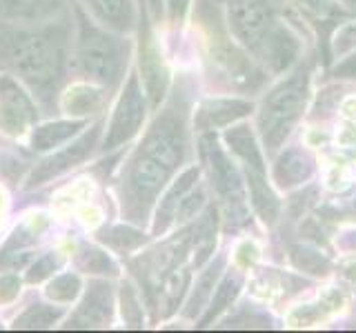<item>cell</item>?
Instances as JSON below:
<instances>
[{
    "mask_svg": "<svg viewBox=\"0 0 356 333\" xmlns=\"http://www.w3.org/2000/svg\"><path fill=\"white\" fill-rule=\"evenodd\" d=\"M189 96L178 85L163 111L125 160L116 180L120 214L131 225H145L161 191L181 169L189 151Z\"/></svg>",
    "mask_w": 356,
    "mask_h": 333,
    "instance_id": "obj_1",
    "label": "cell"
},
{
    "mask_svg": "<svg viewBox=\"0 0 356 333\" xmlns=\"http://www.w3.org/2000/svg\"><path fill=\"white\" fill-rule=\"evenodd\" d=\"M74 11L44 22L0 20V69L29 89L42 114L58 109L72 65Z\"/></svg>",
    "mask_w": 356,
    "mask_h": 333,
    "instance_id": "obj_2",
    "label": "cell"
},
{
    "mask_svg": "<svg viewBox=\"0 0 356 333\" xmlns=\"http://www.w3.org/2000/svg\"><path fill=\"white\" fill-rule=\"evenodd\" d=\"M227 20L234 38L272 74H281L298 60L300 40L278 18L270 0H227Z\"/></svg>",
    "mask_w": 356,
    "mask_h": 333,
    "instance_id": "obj_3",
    "label": "cell"
},
{
    "mask_svg": "<svg viewBox=\"0 0 356 333\" xmlns=\"http://www.w3.org/2000/svg\"><path fill=\"white\" fill-rule=\"evenodd\" d=\"M74 44H72V67L87 83L105 87L107 92H116L120 87L129 62L131 42L125 33L105 29L103 25L74 3Z\"/></svg>",
    "mask_w": 356,
    "mask_h": 333,
    "instance_id": "obj_4",
    "label": "cell"
},
{
    "mask_svg": "<svg viewBox=\"0 0 356 333\" xmlns=\"http://www.w3.org/2000/svg\"><path fill=\"white\" fill-rule=\"evenodd\" d=\"M196 20L203 29V42L211 74L238 89H259L265 74L227 36L225 22L211 0H196Z\"/></svg>",
    "mask_w": 356,
    "mask_h": 333,
    "instance_id": "obj_5",
    "label": "cell"
},
{
    "mask_svg": "<svg viewBox=\"0 0 356 333\" xmlns=\"http://www.w3.org/2000/svg\"><path fill=\"white\" fill-rule=\"evenodd\" d=\"M309 76L312 65H300L265 96L259 114V129L267 151L281 147L298 118L303 116L309 98Z\"/></svg>",
    "mask_w": 356,
    "mask_h": 333,
    "instance_id": "obj_6",
    "label": "cell"
},
{
    "mask_svg": "<svg viewBox=\"0 0 356 333\" xmlns=\"http://www.w3.org/2000/svg\"><path fill=\"white\" fill-rule=\"evenodd\" d=\"M200 155H203V160L207 164L211 187L218 194L222 211H225L227 227L229 229L243 227L250 218V209H248V196H245V187L238 169L234 166V162H229L227 153L218 147V142L211 133L200 138Z\"/></svg>",
    "mask_w": 356,
    "mask_h": 333,
    "instance_id": "obj_7",
    "label": "cell"
},
{
    "mask_svg": "<svg viewBox=\"0 0 356 333\" xmlns=\"http://www.w3.org/2000/svg\"><path fill=\"white\" fill-rule=\"evenodd\" d=\"M225 142L229 151L236 155L245 166V176H248V187L252 196V205L256 214L263 218V222H274L278 218V198L267 185L265 178V160L263 153L256 144L254 133L248 125H238L229 131H225Z\"/></svg>",
    "mask_w": 356,
    "mask_h": 333,
    "instance_id": "obj_8",
    "label": "cell"
},
{
    "mask_svg": "<svg viewBox=\"0 0 356 333\" xmlns=\"http://www.w3.org/2000/svg\"><path fill=\"white\" fill-rule=\"evenodd\" d=\"M147 105H149L147 96L143 94L140 87V76L136 71H131L118 96V103L114 107V114H111L103 144H100L103 153L122 147V144H127L136 136L145 122V116H147Z\"/></svg>",
    "mask_w": 356,
    "mask_h": 333,
    "instance_id": "obj_9",
    "label": "cell"
},
{
    "mask_svg": "<svg viewBox=\"0 0 356 333\" xmlns=\"http://www.w3.org/2000/svg\"><path fill=\"white\" fill-rule=\"evenodd\" d=\"M103 136V122H94L92 127H85L74 140L65 142L58 151L49 153L47 158H42L25 180V189H36L49 182L51 178H58L67 171L76 169L78 164H83L89 155L98 147V140Z\"/></svg>",
    "mask_w": 356,
    "mask_h": 333,
    "instance_id": "obj_10",
    "label": "cell"
},
{
    "mask_svg": "<svg viewBox=\"0 0 356 333\" xmlns=\"http://www.w3.org/2000/svg\"><path fill=\"white\" fill-rule=\"evenodd\" d=\"M38 105L29 89L11 74L0 76V133L9 138L25 136L38 122Z\"/></svg>",
    "mask_w": 356,
    "mask_h": 333,
    "instance_id": "obj_11",
    "label": "cell"
},
{
    "mask_svg": "<svg viewBox=\"0 0 356 333\" xmlns=\"http://www.w3.org/2000/svg\"><path fill=\"white\" fill-rule=\"evenodd\" d=\"M140 78L145 85V96H147V103L152 109H159V105L165 100L167 96V87H170V71L163 62V56L159 44H156L152 29L147 25V20H140Z\"/></svg>",
    "mask_w": 356,
    "mask_h": 333,
    "instance_id": "obj_12",
    "label": "cell"
},
{
    "mask_svg": "<svg viewBox=\"0 0 356 333\" xmlns=\"http://www.w3.org/2000/svg\"><path fill=\"white\" fill-rule=\"evenodd\" d=\"M114 318V289L107 280H89L81 305L76 307L65 329H103Z\"/></svg>",
    "mask_w": 356,
    "mask_h": 333,
    "instance_id": "obj_13",
    "label": "cell"
},
{
    "mask_svg": "<svg viewBox=\"0 0 356 333\" xmlns=\"http://www.w3.org/2000/svg\"><path fill=\"white\" fill-rule=\"evenodd\" d=\"M78 5L105 29L116 33H129L136 29L138 9L134 0H81Z\"/></svg>",
    "mask_w": 356,
    "mask_h": 333,
    "instance_id": "obj_14",
    "label": "cell"
},
{
    "mask_svg": "<svg viewBox=\"0 0 356 333\" xmlns=\"http://www.w3.org/2000/svg\"><path fill=\"white\" fill-rule=\"evenodd\" d=\"M72 0H0V20L44 22L72 11Z\"/></svg>",
    "mask_w": 356,
    "mask_h": 333,
    "instance_id": "obj_15",
    "label": "cell"
},
{
    "mask_svg": "<svg viewBox=\"0 0 356 333\" xmlns=\"http://www.w3.org/2000/svg\"><path fill=\"white\" fill-rule=\"evenodd\" d=\"M250 111H252V103H250V100H238V98H214V100H205V103L200 105L198 111H196L194 127L198 131L220 129V127L232 125V122H236L243 116H248Z\"/></svg>",
    "mask_w": 356,
    "mask_h": 333,
    "instance_id": "obj_16",
    "label": "cell"
},
{
    "mask_svg": "<svg viewBox=\"0 0 356 333\" xmlns=\"http://www.w3.org/2000/svg\"><path fill=\"white\" fill-rule=\"evenodd\" d=\"M89 122L85 118H70V120H51L44 125H33L31 129V149L44 153L56 147H63L65 142L76 138Z\"/></svg>",
    "mask_w": 356,
    "mask_h": 333,
    "instance_id": "obj_17",
    "label": "cell"
},
{
    "mask_svg": "<svg viewBox=\"0 0 356 333\" xmlns=\"http://www.w3.org/2000/svg\"><path fill=\"white\" fill-rule=\"evenodd\" d=\"M109 92L105 87L94 85V83H78L60 94V109L67 111L70 116H89L98 114L109 100Z\"/></svg>",
    "mask_w": 356,
    "mask_h": 333,
    "instance_id": "obj_18",
    "label": "cell"
},
{
    "mask_svg": "<svg viewBox=\"0 0 356 333\" xmlns=\"http://www.w3.org/2000/svg\"><path fill=\"white\" fill-rule=\"evenodd\" d=\"M198 173H200L198 166H192V169L183 171L181 176H178V180H174V185L165 191V196L161 198L159 211H156L154 236H161V233H165L167 227H170L172 222L176 220L178 205H181L183 196H185V194L189 191V189L194 187V182L198 180Z\"/></svg>",
    "mask_w": 356,
    "mask_h": 333,
    "instance_id": "obj_19",
    "label": "cell"
},
{
    "mask_svg": "<svg viewBox=\"0 0 356 333\" xmlns=\"http://www.w3.org/2000/svg\"><path fill=\"white\" fill-rule=\"evenodd\" d=\"M312 173H314V158L298 147L287 149L281 158L276 160V166H274V180L283 189L303 185L305 180H309Z\"/></svg>",
    "mask_w": 356,
    "mask_h": 333,
    "instance_id": "obj_20",
    "label": "cell"
},
{
    "mask_svg": "<svg viewBox=\"0 0 356 333\" xmlns=\"http://www.w3.org/2000/svg\"><path fill=\"white\" fill-rule=\"evenodd\" d=\"M222 264H225V258L220 255V258H216V262L209 264L205 269V273L198 278V282L192 289V296H189L187 305H185L187 318H196L200 311L209 305V298H211V293H214V287H216L220 271H222Z\"/></svg>",
    "mask_w": 356,
    "mask_h": 333,
    "instance_id": "obj_21",
    "label": "cell"
},
{
    "mask_svg": "<svg viewBox=\"0 0 356 333\" xmlns=\"http://www.w3.org/2000/svg\"><path fill=\"white\" fill-rule=\"evenodd\" d=\"M241 284H243V278L236 271H227L225 275L220 278L216 293H211V300H209V305H207V314L200 318V327L209 325V322L214 320V318H218L227 307H232V300L238 296Z\"/></svg>",
    "mask_w": 356,
    "mask_h": 333,
    "instance_id": "obj_22",
    "label": "cell"
},
{
    "mask_svg": "<svg viewBox=\"0 0 356 333\" xmlns=\"http://www.w3.org/2000/svg\"><path fill=\"white\" fill-rule=\"evenodd\" d=\"M74 264L78 271L94 273V275H116L118 273L116 262L111 260L103 249H98L89 242L78 244V251L74 255Z\"/></svg>",
    "mask_w": 356,
    "mask_h": 333,
    "instance_id": "obj_23",
    "label": "cell"
},
{
    "mask_svg": "<svg viewBox=\"0 0 356 333\" xmlns=\"http://www.w3.org/2000/svg\"><path fill=\"white\" fill-rule=\"evenodd\" d=\"M96 238L118 253H129L134 249H138L140 244H145V240H147V236H145L140 229L131 225H116V227L100 229L96 233Z\"/></svg>",
    "mask_w": 356,
    "mask_h": 333,
    "instance_id": "obj_24",
    "label": "cell"
},
{
    "mask_svg": "<svg viewBox=\"0 0 356 333\" xmlns=\"http://www.w3.org/2000/svg\"><path fill=\"white\" fill-rule=\"evenodd\" d=\"M65 316L63 307L54 305H31L14 320V329H51Z\"/></svg>",
    "mask_w": 356,
    "mask_h": 333,
    "instance_id": "obj_25",
    "label": "cell"
},
{
    "mask_svg": "<svg viewBox=\"0 0 356 333\" xmlns=\"http://www.w3.org/2000/svg\"><path fill=\"white\" fill-rule=\"evenodd\" d=\"M81 289H83L81 275L67 271V273H60V275L54 278V280L47 284V289H44V296H47L51 302L70 305V302H74V300L78 298Z\"/></svg>",
    "mask_w": 356,
    "mask_h": 333,
    "instance_id": "obj_26",
    "label": "cell"
},
{
    "mask_svg": "<svg viewBox=\"0 0 356 333\" xmlns=\"http://www.w3.org/2000/svg\"><path fill=\"white\" fill-rule=\"evenodd\" d=\"M60 264H63L60 253H56V251L44 253V255H40V258H36V260H33V262L27 266L25 280H27L29 284H36V282L47 280L49 275H54V271H58V266H60Z\"/></svg>",
    "mask_w": 356,
    "mask_h": 333,
    "instance_id": "obj_27",
    "label": "cell"
},
{
    "mask_svg": "<svg viewBox=\"0 0 356 333\" xmlns=\"http://www.w3.org/2000/svg\"><path fill=\"white\" fill-rule=\"evenodd\" d=\"M120 309H122V320L127 322L129 327H140L143 325V307L138 293L134 291V287L129 282H122L120 287Z\"/></svg>",
    "mask_w": 356,
    "mask_h": 333,
    "instance_id": "obj_28",
    "label": "cell"
},
{
    "mask_svg": "<svg viewBox=\"0 0 356 333\" xmlns=\"http://www.w3.org/2000/svg\"><path fill=\"white\" fill-rule=\"evenodd\" d=\"M296 3L309 18H314L318 22L337 20L339 11H341L334 0H296Z\"/></svg>",
    "mask_w": 356,
    "mask_h": 333,
    "instance_id": "obj_29",
    "label": "cell"
},
{
    "mask_svg": "<svg viewBox=\"0 0 356 333\" xmlns=\"http://www.w3.org/2000/svg\"><path fill=\"white\" fill-rule=\"evenodd\" d=\"M292 260L296 262V266L312 273H327L330 269V262L323 258L318 251H312V249H303V247H294L292 249Z\"/></svg>",
    "mask_w": 356,
    "mask_h": 333,
    "instance_id": "obj_30",
    "label": "cell"
},
{
    "mask_svg": "<svg viewBox=\"0 0 356 333\" xmlns=\"http://www.w3.org/2000/svg\"><path fill=\"white\" fill-rule=\"evenodd\" d=\"M205 205V191L203 189H189V191L183 196L181 200V205H178V211H176V222H187V220H192L196 218V214L200 209H203Z\"/></svg>",
    "mask_w": 356,
    "mask_h": 333,
    "instance_id": "obj_31",
    "label": "cell"
},
{
    "mask_svg": "<svg viewBox=\"0 0 356 333\" xmlns=\"http://www.w3.org/2000/svg\"><path fill=\"white\" fill-rule=\"evenodd\" d=\"M20 293V278L16 273H3L0 275V305L14 302Z\"/></svg>",
    "mask_w": 356,
    "mask_h": 333,
    "instance_id": "obj_32",
    "label": "cell"
},
{
    "mask_svg": "<svg viewBox=\"0 0 356 333\" xmlns=\"http://www.w3.org/2000/svg\"><path fill=\"white\" fill-rule=\"evenodd\" d=\"M332 42H334V51L337 53H345L352 47H356V22H350V25L341 27Z\"/></svg>",
    "mask_w": 356,
    "mask_h": 333,
    "instance_id": "obj_33",
    "label": "cell"
},
{
    "mask_svg": "<svg viewBox=\"0 0 356 333\" xmlns=\"http://www.w3.org/2000/svg\"><path fill=\"white\" fill-rule=\"evenodd\" d=\"M334 78H348V80H356V53H352L350 58H345L332 69Z\"/></svg>",
    "mask_w": 356,
    "mask_h": 333,
    "instance_id": "obj_34",
    "label": "cell"
},
{
    "mask_svg": "<svg viewBox=\"0 0 356 333\" xmlns=\"http://www.w3.org/2000/svg\"><path fill=\"white\" fill-rule=\"evenodd\" d=\"M165 7H167V16H170L172 22H181L187 7H189V0H165Z\"/></svg>",
    "mask_w": 356,
    "mask_h": 333,
    "instance_id": "obj_35",
    "label": "cell"
},
{
    "mask_svg": "<svg viewBox=\"0 0 356 333\" xmlns=\"http://www.w3.org/2000/svg\"><path fill=\"white\" fill-rule=\"evenodd\" d=\"M149 9L156 18H161V9H163V0H149Z\"/></svg>",
    "mask_w": 356,
    "mask_h": 333,
    "instance_id": "obj_36",
    "label": "cell"
},
{
    "mask_svg": "<svg viewBox=\"0 0 356 333\" xmlns=\"http://www.w3.org/2000/svg\"><path fill=\"white\" fill-rule=\"evenodd\" d=\"M343 3V7L348 9V11H352V14L356 16V0H341Z\"/></svg>",
    "mask_w": 356,
    "mask_h": 333,
    "instance_id": "obj_37",
    "label": "cell"
},
{
    "mask_svg": "<svg viewBox=\"0 0 356 333\" xmlns=\"http://www.w3.org/2000/svg\"><path fill=\"white\" fill-rule=\"evenodd\" d=\"M270 3H272V5H276V7H278V5H281V3H283V0H270Z\"/></svg>",
    "mask_w": 356,
    "mask_h": 333,
    "instance_id": "obj_38",
    "label": "cell"
}]
</instances>
